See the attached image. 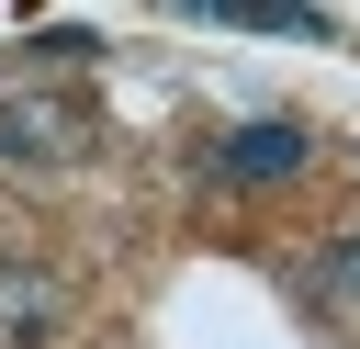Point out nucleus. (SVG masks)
I'll return each mask as SVG.
<instances>
[{
	"label": "nucleus",
	"instance_id": "obj_1",
	"mask_svg": "<svg viewBox=\"0 0 360 349\" xmlns=\"http://www.w3.org/2000/svg\"><path fill=\"white\" fill-rule=\"evenodd\" d=\"M0 158H11V169H68V158H90V101H79V90H11V101H0Z\"/></svg>",
	"mask_w": 360,
	"mask_h": 349
},
{
	"label": "nucleus",
	"instance_id": "obj_2",
	"mask_svg": "<svg viewBox=\"0 0 360 349\" xmlns=\"http://www.w3.org/2000/svg\"><path fill=\"white\" fill-rule=\"evenodd\" d=\"M68 326V281L45 259H0V349H45Z\"/></svg>",
	"mask_w": 360,
	"mask_h": 349
},
{
	"label": "nucleus",
	"instance_id": "obj_3",
	"mask_svg": "<svg viewBox=\"0 0 360 349\" xmlns=\"http://www.w3.org/2000/svg\"><path fill=\"white\" fill-rule=\"evenodd\" d=\"M214 169H225V180H248V191H270V180H292V169H304V124H236V135L214 146Z\"/></svg>",
	"mask_w": 360,
	"mask_h": 349
},
{
	"label": "nucleus",
	"instance_id": "obj_4",
	"mask_svg": "<svg viewBox=\"0 0 360 349\" xmlns=\"http://www.w3.org/2000/svg\"><path fill=\"white\" fill-rule=\"evenodd\" d=\"M304 293H315L326 315H360V236H326V259L304 270Z\"/></svg>",
	"mask_w": 360,
	"mask_h": 349
}]
</instances>
